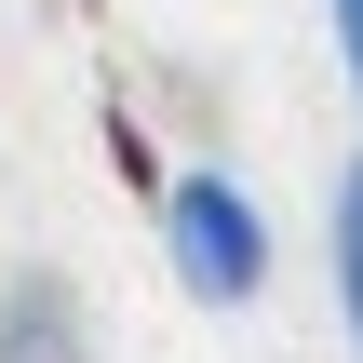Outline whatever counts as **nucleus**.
Listing matches in <instances>:
<instances>
[{"mask_svg": "<svg viewBox=\"0 0 363 363\" xmlns=\"http://www.w3.org/2000/svg\"><path fill=\"white\" fill-rule=\"evenodd\" d=\"M162 256H175V283H189L202 310H256V283H269V216H256V189H242L229 162L162 175Z\"/></svg>", "mask_w": 363, "mask_h": 363, "instance_id": "nucleus-1", "label": "nucleus"}, {"mask_svg": "<svg viewBox=\"0 0 363 363\" xmlns=\"http://www.w3.org/2000/svg\"><path fill=\"white\" fill-rule=\"evenodd\" d=\"M0 363H94L81 296H67L54 269H13V283H0Z\"/></svg>", "mask_w": 363, "mask_h": 363, "instance_id": "nucleus-2", "label": "nucleus"}, {"mask_svg": "<svg viewBox=\"0 0 363 363\" xmlns=\"http://www.w3.org/2000/svg\"><path fill=\"white\" fill-rule=\"evenodd\" d=\"M337 310H350V363H363V162L337 175Z\"/></svg>", "mask_w": 363, "mask_h": 363, "instance_id": "nucleus-3", "label": "nucleus"}, {"mask_svg": "<svg viewBox=\"0 0 363 363\" xmlns=\"http://www.w3.org/2000/svg\"><path fill=\"white\" fill-rule=\"evenodd\" d=\"M323 27H337V67H350V94H363V0H323Z\"/></svg>", "mask_w": 363, "mask_h": 363, "instance_id": "nucleus-4", "label": "nucleus"}]
</instances>
